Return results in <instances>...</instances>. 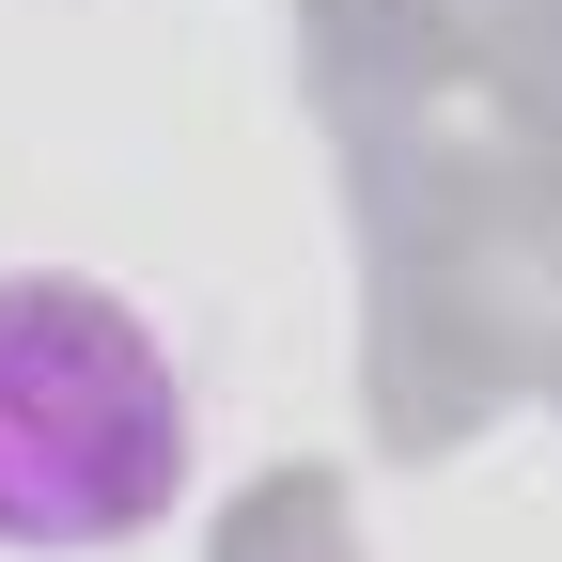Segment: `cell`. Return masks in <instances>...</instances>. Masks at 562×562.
<instances>
[{"label":"cell","instance_id":"obj_1","mask_svg":"<svg viewBox=\"0 0 562 562\" xmlns=\"http://www.w3.org/2000/svg\"><path fill=\"white\" fill-rule=\"evenodd\" d=\"M203 469L188 360L110 281H0V562H110Z\"/></svg>","mask_w":562,"mask_h":562}]
</instances>
